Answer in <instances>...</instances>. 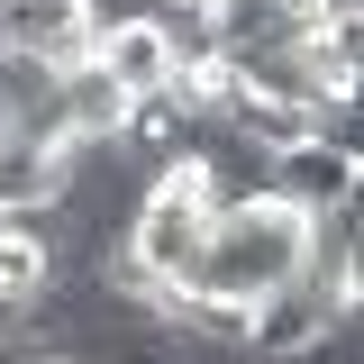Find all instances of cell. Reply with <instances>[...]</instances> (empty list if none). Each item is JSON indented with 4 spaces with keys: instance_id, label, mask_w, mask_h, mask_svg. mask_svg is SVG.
I'll return each mask as SVG.
<instances>
[{
    "instance_id": "3",
    "label": "cell",
    "mask_w": 364,
    "mask_h": 364,
    "mask_svg": "<svg viewBox=\"0 0 364 364\" xmlns=\"http://www.w3.org/2000/svg\"><path fill=\"white\" fill-rule=\"evenodd\" d=\"M0 46L64 73V64L91 55V0H0Z\"/></svg>"
},
{
    "instance_id": "6",
    "label": "cell",
    "mask_w": 364,
    "mask_h": 364,
    "mask_svg": "<svg viewBox=\"0 0 364 364\" xmlns=\"http://www.w3.org/2000/svg\"><path fill=\"white\" fill-rule=\"evenodd\" d=\"M55 119H64V136H119L128 91H119V82L82 55V64H64V82H55Z\"/></svg>"
},
{
    "instance_id": "2",
    "label": "cell",
    "mask_w": 364,
    "mask_h": 364,
    "mask_svg": "<svg viewBox=\"0 0 364 364\" xmlns=\"http://www.w3.org/2000/svg\"><path fill=\"white\" fill-rule=\"evenodd\" d=\"M200 246H210V210L191 200V191H164V182H146L128 210V255L164 291H191L200 282Z\"/></svg>"
},
{
    "instance_id": "7",
    "label": "cell",
    "mask_w": 364,
    "mask_h": 364,
    "mask_svg": "<svg viewBox=\"0 0 364 364\" xmlns=\"http://www.w3.org/2000/svg\"><path fill=\"white\" fill-rule=\"evenodd\" d=\"M0 136H9V119H0Z\"/></svg>"
},
{
    "instance_id": "1",
    "label": "cell",
    "mask_w": 364,
    "mask_h": 364,
    "mask_svg": "<svg viewBox=\"0 0 364 364\" xmlns=\"http://www.w3.org/2000/svg\"><path fill=\"white\" fill-rule=\"evenodd\" d=\"M301 237H310V219H301V210H282V200L228 210V219H210V246H200V282H191V291L264 301L273 282H291V273H301Z\"/></svg>"
},
{
    "instance_id": "5",
    "label": "cell",
    "mask_w": 364,
    "mask_h": 364,
    "mask_svg": "<svg viewBox=\"0 0 364 364\" xmlns=\"http://www.w3.org/2000/svg\"><path fill=\"white\" fill-rule=\"evenodd\" d=\"M91 64L128 91V100L173 82V55H164V37H155V18H100V28H91Z\"/></svg>"
},
{
    "instance_id": "4",
    "label": "cell",
    "mask_w": 364,
    "mask_h": 364,
    "mask_svg": "<svg viewBox=\"0 0 364 364\" xmlns=\"http://www.w3.org/2000/svg\"><path fill=\"white\" fill-rule=\"evenodd\" d=\"M273 200L301 210V219L337 210V200H355V155H346V146H318V136L282 146V155H273Z\"/></svg>"
}]
</instances>
